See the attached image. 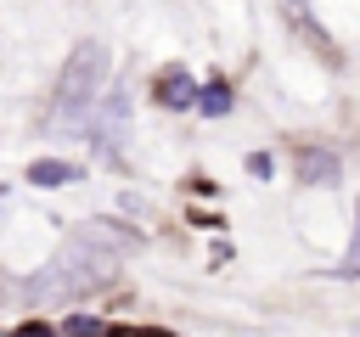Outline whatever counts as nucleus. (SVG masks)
<instances>
[{"instance_id": "obj_1", "label": "nucleus", "mask_w": 360, "mask_h": 337, "mask_svg": "<svg viewBox=\"0 0 360 337\" xmlns=\"http://www.w3.org/2000/svg\"><path fill=\"white\" fill-rule=\"evenodd\" d=\"M135 247H141L135 230L107 225V219H90V225H79V230H73V236H68V242H62L28 281H22V303L45 309V303H68V298L101 286L107 275H118L124 253H135Z\"/></svg>"}, {"instance_id": "obj_2", "label": "nucleus", "mask_w": 360, "mask_h": 337, "mask_svg": "<svg viewBox=\"0 0 360 337\" xmlns=\"http://www.w3.org/2000/svg\"><path fill=\"white\" fill-rule=\"evenodd\" d=\"M107 73H112L107 45L84 39V45L68 56L62 79H56V107H51V124H84V118L96 112V101L107 95Z\"/></svg>"}, {"instance_id": "obj_3", "label": "nucleus", "mask_w": 360, "mask_h": 337, "mask_svg": "<svg viewBox=\"0 0 360 337\" xmlns=\"http://www.w3.org/2000/svg\"><path fill=\"white\" fill-rule=\"evenodd\" d=\"M84 124H90L96 152H101V157H118V152H124V135H129V90L112 84V90L96 101V112H90Z\"/></svg>"}, {"instance_id": "obj_4", "label": "nucleus", "mask_w": 360, "mask_h": 337, "mask_svg": "<svg viewBox=\"0 0 360 337\" xmlns=\"http://www.w3.org/2000/svg\"><path fill=\"white\" fill-rule=\"evenodd\" d=\"M338 174H343L338 152H326V146H304L298 152V180L304 185H338Z\"/></svg>"}, {"instance_id": "obj_5", "label": "nucleus", "mask_w": 360, "mask_h": 337, "mask_svg": "<svg viewBox=\"0 0 360 337\" xmlns=\"http://www.w3.org/2000/svg\"><path fill=\"white\" fill-rule=\"evenodd\" d=\"M152 90H158V101H163V107H191V101H197V79H191L186 67H163Z\"/></svg>"}, {"instance_id": "obj_6", "label": "nucleus", "mask_w": 360, "mask_h": 337, "mask_svg": "<svg viewBox=\"0 0 360 337\" xmlns=\"http://www.w3.org/2000/svg\"><path fill=\"white\" fill-rule=\"evenodd\" d=\"M281 11H287V22H298V34H304L309 45H321V56H326V62H338L332 39H326V34H321V22H315V17L304 11V0H281Z\"/></svg>"}, {"instance_id": "obj_7", "label": "nucleus", "mask_w": 360, "mask_h": 337, "mask_svg": "<svg viewBox=\"0 0 360 337\" xmlns=\"http://www.w3.org/2000/svg\"><path fill=\"white\" fill-rule=\"evenodd\" d=\"M79 180V163H62V157H39L28 168V185H73Z\"/></svg>"}, {"instance_id": "obj_8", "label": "nucleus", "mask_w": 360, "mask_h": 337, "mask_svg": "<svg viewBox=\"0 0 360 337\" xmlns=\"http://www.w3.org/2000/svg\"><path fill=\"white\" fill-rule=\"evenodd\" d=\"M197 107H202L208 118H219V112H231V90H225V84H208V90H197Z\"/></svg>"}, {"instance_id": "obj_9", "label": "nucleus", "mask_w": 360, "mask_h": 337, "mask_svg": "<svg viewBox=\"0 0 360 337\" xmlns=\"http://www.w3.org/2000/svg\"><path fill=\"white\" fill-rule=\"evenodd\" d=\"M68 331H73V337H101V320H90V315H73V320H68Z\"/></svg>"}, {"instance_id": "obj_10", "label": "nucleus", "mask_w": 360, "mask_h": 337, "mask_svg": "<svg viewBox=\"0 0 360 337\" xmlns=\"http://www.w3.org/2000/svg\"><path fill=\"white\" fill-rule=\"evenodd\" d=\"M338 275H360V230H354V242H349V253H343Z\"/></svg>"}, {"instance_id": "obj_11", "label": "nucleus", "mask_w": 360, "mask_h": 337, "mask_svg": "<svg viewBox=\"0 0 360 337\" xmlns=\"http://www.w3.org/2000/svg\"><path fill=\"white\" fill-rule=\"evenodd\" d=\"M248 174H259V180H264V174H270V157H264V152H253V157H248Z\"/></svg>"}, {"instance_id": "obj_12", "label": "nucleus", "mask_w": 360, "mask_h": 337, "mask_svg": "<svg viewBox=\"0 0 360 337\" xmlns=\"http://www.w3.org/2000/svg\"><path fill=\"white\" fill-rule=\"evenodd\" d=\"M101 337H169V331H124L118 326V331H101Z\"/></svg>"}, {"instance_id": "obj_13", "label": "nucleus", "mask_w": 360, "mask_h": 337, "mask_svg": "<svg viewBox=\"0 0 360 337\" xmlns=\"http://www.w3.org/2000/svg\"><path fill=\"white\" fill-rule=\"evenodd\" d=\"M354 337H360V331H354Z\"/></svg>"}]
</instances>
